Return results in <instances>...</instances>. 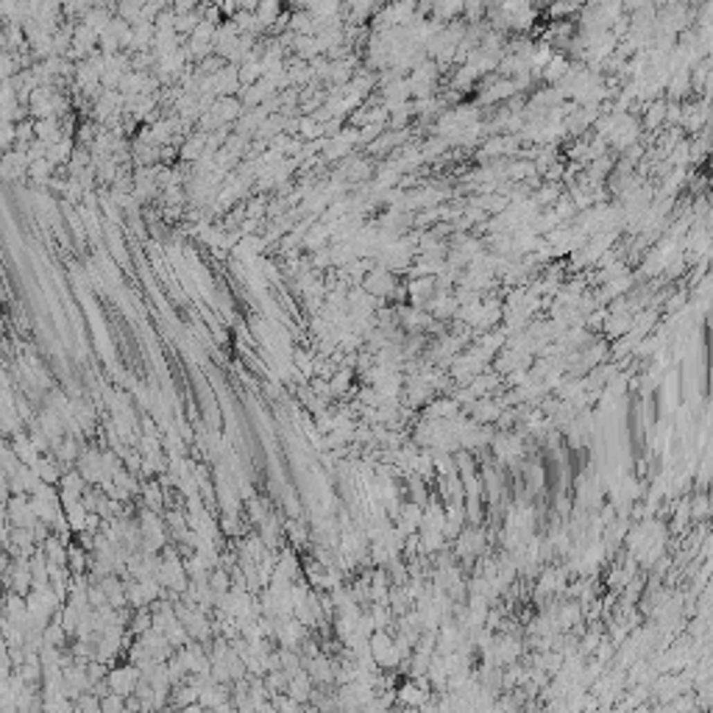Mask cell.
I'll use <instances>...</instances> for the list:
<instances>
[{
	"label": "cell",
	"instance_id": "1",
	"mask_svg": "<svg viewBox=\"0 0 713 713\" xmlns=\"http://www.w3.org/2000/svg\"><path fill=\"white\" fill-rule=\"evenodd\" d=\"M254 12H257V17H259L262 28H268V26L279 23V15H282V0H259Z\"/></svg>",
	"mask_w": 713,
	"mask_h": 713
},
{
	"label": "cell",
	"instance_id": "2",
	"mask_svg": "<svg viewBox=\"0 0 713 713\" xmlns=\"http://www.w3.org/2000/svg\"><path fill=\"white\" fill-rule=\"evenodd\" d=\"M173 12H175V15L198 12V0H173Z\"/></svg>",
	"mask_w": 713,
	"mask_h": 713
}]
</instances>
